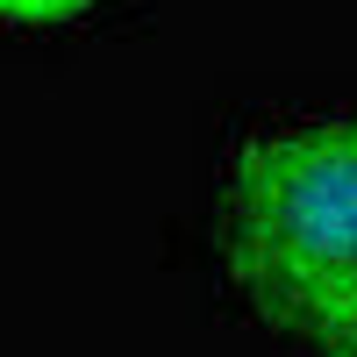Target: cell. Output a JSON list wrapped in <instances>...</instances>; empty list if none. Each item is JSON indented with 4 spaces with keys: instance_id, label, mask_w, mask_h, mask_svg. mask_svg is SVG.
I'll return each instance as SVG.
<instances>
[{
    "instance_id": "obj_1",
    "label": "cell",
    "mask_w": 357,
    "mask_h": 357,
    "mask_svg": "<svg viewBox=\"0 0 357 357\" xmlns=\"http://www.w3.org/2000/svg\"><path fill=\"white\" fill-rule=\"evenodd\" d=\"M222 264L243 307L321 357H357V122L301 114L236 143Z\"/></svg>"
},
{
    "instance_id": "obj_2",
    "label": "cell",
    "mask_w": 357,
    "mask_h": 357,
    "mask_svg": "<svg viewBox=\"0 0 357 357\" xmlns=\"http://www.w3.org/2000/svg\"><path fill=\"white\" fill-rule=\"evenodd\" d=\"M93 0H0V22H29V29H43V22H72L86 15Z\"/></svg>"
}]
</instances>
